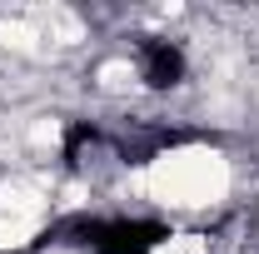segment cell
Wrapping results in <instances>:
<instances>
[{
  "label": "cell",
  "mask_w": 259,
  "mask_h": 254,
  "mask_svg": "<svg viewBox=\"0 0 259 254\" xmlns=\"http://www.w3.org/2000/svg\"><path fill=\"white\" fill-rule=\"evenodd\" d=\"M145 199L160 209H214L234 185V170L209 145H175L145 164Z\"/></svg>",
  "instance_id": "1"
}]
</instances>
